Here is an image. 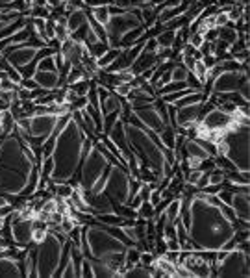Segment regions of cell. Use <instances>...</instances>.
<instances>
[{
  "label": "cell",
  "mask_w": 250,
  "mask_h": 278,
  "mask_svg": "<svg viewBox=\"0 0 250 278\" xmlns=\"http://www.w3.org/2000/svg\"><path fill=\"white\" fill-rule=\"evenodd\" d=\"M234 232V225L223 215L219 206L202 201L200 197L191 199L187 236L197 251H219Z\"/></svg>",
  "instance_id": "cell-1"
},
{
  "label": "cell",
  "mask_w": 250,
  "mask_h": 278,
  "mask_svg": "<svg viewBox=\"0 0 250 278\" xmlns=\"http://www.w3.org/2000/svg\"><path fill=\"white\" fill-rule=\"evenodd\" d=\"M36 163L26 158L19 135H6L0 143V193L21 195Z\"/></svg>",
  "instance_id": "cell-2"
},
{
  "label": "cell",
  "mask_w": 250,
  "mask_h": 278,
  "mask_svg": "<svg viewBox=\"0 0 250 278\" xmlns=\"http://www.w3.org/2000/svg\"><path fill=\"white\" fill-rule=\"evenodd\" d=\"M84 135L82 128L72 119L63 124V128L58 132L54 149H52V160H54V169H52L50 180L54 182H69L78 171V165L84 158Z\"/></svg>",
  "instance_id": "cell-3"
},
{
  "label": "cell",
  "mask_w": 250,
  "mask_h": 278,
  "mask_svg": "<svg viewBox=\"0 0 250 278\" xmlns=\"http://www.w3.org/2000/svg\"><path fill=\"white\" fill-rule=\"evenodd\" d=\"M124 134H126L130 149L137 156L141 165H147L148 169H152L158 176V180H161L165 176L167 178L173 176V165L165 158V149L159 147L158 135L154 132H148L143 126H135L132 123H124Z\"/></svg>",
  "instance_id": "cell-4"
},
{
  "label": "cell",
  "mask_w": 250,
  "mask_h": 278,
  "mask_svg": "<svg viewBox=\"0 0 250 278\" xmlns=\"http://www.w3.org/2000/svg\"><path fill=\"white\" fill-rule=\"evenodd\" d=\"M67 236L62 232L48 230V236L41 243H37V247L32 251L34 256V276H54L58 274L60 263L63 256V245H65Z\"/></svg>",
  "instance_id": "cell-5"
},
{
  "label": "cell",
  "mask_w": 250,
  "mask_h": 278,
  "mask_svg": "<svg viewBox=\"0 0 250 278\" xmlns=\"http://www.w3.org/2000/svg\"><path fill=\"white\" fill-rule=\"evenodd\" d=\"M124 251H126V241L113 236L107 228L97 227V225H89L87 228H84V256L106 262L109 256L121 254Z\"/></svg>",
  "instance_id": "cell-6"
},
{
  "label": "cell",
  "mask_w": 250,
  "mask_h": 278,
  "mask_svg": "<svg viewBox=\"0 0 250 278\" xmlns=\"http://www.w3.org/2000/svg\"><path fill=\"white\" fill-rule=\"evenodd\" d=\"M225 156L232 161L235 171L243 176H248V124L234 123L223 134Z\"/></svg>",
  "instance_id": "cell-7"
},
{
  "label": "cell",
  "mask_w": 250,
  "mask_h": 278,
  "mask_svg": "<svg viewBox=\"0 0 250 278\" xmlns=\"http://www.w3.org/2000/svg\"><path fill=\"white\" fill-rule=\"evenodd\" d=\"M82 160L84 163L80 169V187L84 191H102L104 178L112 165L109 160L95 147V143L91 149L86 150Z\"/></svg>",
  "instance_id": "cell-8"
},
{
  "label": "cell",
  "mask_w": 250,
  "mask_h": 278,
  "mask_svg": "<svg viewBox=\"0 0 250 278\" xmlns=\"http://www.w3.org/2000/svg\"><path fill=\"white\" fill-rule=\"evenodd\" d=\"M130 171L119 163H112L107 169V175L104 178L102 193L112 202L113 208L128 204L130 199Z\"/></svg>",
  "instance_id": "cell-9"
},
{
  "label": "cell",
  "mask_w": 250,
  "mask_h": 278,
  "mask_svg": "<svg viewBox=\"0 0 250 278\" xmlns=\"http://www.w3.org/2000/svg\"><path fill=\"white\" fill-rule=\"evenodd\" d=\"M143 24L141 17H139V10H121L117 13H109V19L104 24L106 30V43L109 48H121V37L126 34L128 30H133L137 26Z\"/></svg>",
  "instance_id": "cell-10"
},
{
  "label": "cell",
  "mask_w": 250,
  "mask_h": 278,
  "mask_svg": "<svg viewBox=\"0 0 250 278\" xmlns=\"http://www.w3.org/2000/svg\"><path fill=\"white\" fill-rule=\"evenodd\" d=\"M237 91L243 98L248 100V71H219L213 76L211 93L225 95V93Z\"/></svg>",
  "instance_id": "cell-11"
},
{
  "label": "cell",
  "mask_w": 250,
  "mask_h": 278,
  "mask_svg": "<svg viewBox=\"0 0 250 278\" xmlns=\"http://www.w3.org/2000/svg\"><path fill=\"white\" fill-rule=\"evenodd\" d=\"M211 274L215 276H246L250 274L248 267V254L234 247L228 251L225 260H220L217 265L211 267Z\"/></svg>",
  "instance_id": "cell-12"
},
{
  "label": "cell",
  "mask_w": 250,
  "mask_h": 278,
  "mask_svg": "<svg viewBox=\"0 0 250 278\" xmlns=\"http://www.w3.org/2000/svg\"><path fill=\"white\" fill-rule=\"evenodd\" d=\"M39 48H41V46L37 45V43L28 39V41H24V43L10 45L4 52H2V56H4L6 62L10 63V65H13L17 71H21V69H24L26 65H30V63L36 62L37 50H39Z\"/></svg>",
  "instance_id": "cell-13"
},
{
  "label": "cell",
  "mask_w": 250,
  "mask_h": 278,
  "mask_svg": "<svg viewBox=\"0 0 250 278\" xmlns=\"http://www.w3.org/2000/svg\"><path fill=\"white\" fill-rule=\"evenodd\" d=\"M133 117L137 119L139 124L143 126L145 130L148 132H154V134L158 135L163 126L167 123L163 121V117L159 115V109L156 106V102L150 104V106H145V108H139V109H133Z\"/></svg>",
  "instance_id": "cell-14"
},
{
  "label": "cell",
  "mask_w": 250,
  "mask_h": 278,
  "mask_svg": "<svg viewBox=\"0 0 250 278\" xmlns=\"http://www.w3.org/2000/svg\"><path fill=\"white\" fill-rule=\"evenodd\" d=\"M206 130H215V132H226V130L235 123L234 117L230 114H225L219 108H211L204 117L200 119Z\"/></svg>",
  "instance_id": "cell-15"
},
{
  "label": "cell",
  "mask_w": 250,
  "mask_h": 278,
  "mask_svg": "<svg viewBox=\"0 0 250 278\" xmlns=\"http://www.w3.org/2000/svg\"><path fill=\"white\" fill-rule=\"evenodd\" d=\"M32 219H21L17 217L15 221L10 223V232H11V239L15 245L19 247H28L32 243Z\"/></svg>",
  "instance_id": "cell-16"
},
{
  "label": "cell",
  "mask_w": 250,
  "mask_h": 278,
  "mask_svg": "<svg viewBox=\"0 0 250 278\" xmlns=\"http://www.w3.org/2000/svg\"><path fill=\"white\" fill-rule=\"evenodd\" d=\"M232 210L235 217L248 223V185H239L232 191Z\"/></svg>",
  "instance_id": "cell-17"
},
{
  "label": "cell",
  "mask_w": 250,
  "mask_h": 278,
  "mask_svg": "<svg viewBox=\"0 0 250 278\" xmlns=\"http://www.w3.org/2000/svg\"><path fill=\"white\" fill-rule=\"evenodd\" d=\"M32 78L36 80V84L41 89H46V91H54L62 86V78H60V72L58 71H39L36 69Z\"/></svg>",
  "instance_id": "cell-18"
},
{
  "label": "cell",
  "mask_w": 250,
  "mask_h": 278,
  "mask_svg": "<svg viewBox=\"0 0 250 278\" xmlns=\"http://www.w3.org/2000/svg\"><path fill=\"white\" fill-rule=\"evenodd\" d=\"M0 276H11V278L22 276L21 265H19V262H17L15 258L0 254Z\"/></svg>",
  "instance_id": "cell-19"
},
{
  "label": "cell",
  "mask_w": 250,
  "mask_h": 278,
  "mask_svg": "<svg viewBox=\"0 0 250 278\" xmlns=\"http://www.w3.org/2000/svg\"><path fill=\"white\" fill-rule=\"evenodd\" d=\"M65 17H67V30H69V36L87 22V13L82 10V8H72L71 11H67Z\"/></svg>",
  "instance_id": "cell-20"
},
{
  "label": "cell",
  "mask_w": 250,
  "mask_h": 278,
  "mask_svg": "<svg viewBox=\"0 0 250 278\" xmlns=\"http://www.w3.org/2000/svg\"><path fill=\"white\" fill-rule=\"evenodd\" d=\"M87 263H89V267L93 271V276H104V278H109V276H115V271H113L106 262L102 260H97V258H89L86 256Z\"/></svg>",
  "instance_id": "cell-21"
},
{
  "label": "cell",
  "mask_w": 250,
  "mask_h": 278,
  "mask_svg": "<svg viewBox=\"0 0 250 278\" xmlns=\"http://www.w3.org/2000/svg\"><path fill=\"white\" fill-rule=\"evenodd\" d=\"M237 39H239V32L235 30L232 22H228V24H225V26H219V37H217V41L225 43V45L230 48Z\"/></svg>",
  "instance_id": "cell-22"
},
{
  "label": "cell",
  "mask_w": 250,
  "mask_h": 278,
  "mask_svg": "<svg viewBox=\"0 0 250 278\" xmlns=\"http://www.w3.org/2000/svg\"><path fill=\"white\" fill-rule=\"evenodd\" d=\"M174 32L173 28H163V30L159 32L158 36L154 37V41H156V46L158 48H173L174 45ZM158 52V50H156Z\"/></svg>",
  "instance_id": "cell-23"
},
{
  "label": "cell",
  "mask_w": 250,
  "mask_h": 278,
  "mask_svg": "<svg viewBox=\"0 0 250 278\" xmlns=\"http://www.w3.org/2000/svg\"><path fill=\"white\" fill-rule=\"evenodd\" d=\"M143 34H145V26L141 24V26H137V28H133V30H128L126 34H124L123 37H121V48H126V46H132V45H135V43L143 37Z\"/></svg>",
  "instance_id": "cell-24"
},
{
  "label": "cell",
  "mask_w": 250,
  "mask_h": 278,
  "mask_svg": "<svg viewBox=\"0 0 250 278\" xmlns=\"http://www.w3.org/2000/svg\"><path fill=\"white\" fill-rule=\"evenodd\" d=\"M180 210H182V204H180V199H173L169 202L167 208L163 210V215L167 219V223H176L180 219Z\"/></svg>",
  "instance_id": "cell-25"
},
{
  "label": "cell",
  "mask_w": 250,
  "mask_h": 278,
  "mask_svg": "<svg viewBox=\"0 0 250 278\" xmlns=\"http://www.w3.org/2000/svg\"><path fill=\"white\" fill-rule=\"evenodd\" d=\"M121 54V48H107L106 52H104L102 56L100 58H97V67L98 69H106L109 63L113 62V60H117V56Z\"/></svg>",
  "instance_id": "cell-26"
},
{
  "label": "cell",
  "mask_w": 250,
  "mask_h": 278,
  "mask_svg": "<svg viewBox=\"0 0 250 278\" xmlns=\"http://www.w3.org/2000/svg\"><path fill=\"white\" fill-rule=\"evenodd\" d=\"M187 67H185L182 62H176L174 63V67L171 69V82H185L187 80Z\"/></svg>",
  "instance_id": "cell-27"
},
{
  "label": "cell",
  "mask_w": 250,
  "mask_h": 278,
  "mask_svg": "<svg viewBox=\"0 0 250 278\" xmlns=\"http://www.w3.org/2000/svg\"><path fill=\"white\" fill-rule=\"evenodd\" d=\"M139 254H141V251L135 247H126V251H124V271L130 267H133V265H137L139 263Z\"/></svg>",
  "instance_id": "cell-28"
},
{
  "label": "cell",
  "mask_w": 250,
  "mask_h": 278,
  "mask_svg": "<svg viewBox=\"0 0 250 278\" xmlns=\"http://www.w3.org/2000/svg\"><path fill=\"white\" fill-rule=\"evenodd\" d=\"M91 10V17L98 24H106L107 19H109V4L107 6H98V8H89Z\"/></svg>",
  "instance_id": "cell-29"
},
{
  "label": "cell",
  "mask_w": 250,
  "mask_h": 278,
  "mask_svg": "<svg viewBox=\"0 0 250 278\" xmlns=\"http://www.w3.org/2000/svg\"><path fill=\"white\" fill-rule=\"evenodd\" d=\"M8 10H19L22 11V15H28V8L24 6L22 0H0V11H8Z\"/></svg>",
  "instance_id": "cell-30"
},
{
  "label": "cell",
  "mask_w": 250,
  "mask_h": 278,
  "mask_svg": "<svg viewBox=\"0 0 250 278\" xmlns=\"http://www.w3.org/2000/svg\"><path fill=\"white\" fill-rule=\"evenodd\" d=\"M208 71L209 69L206 67L204 63H202V60H195V65H193V74L197 76V80H199L202 86L206 84V80H208Z\"/></svg>",
  "instance_id": "cell-31"
},
{
  "label": "cell",
  "mask_w": 250,
  "mask_h": 278,
  "mask_svg": "<svg viewBox=\"0 0 250 278\" xmlns=\"http://www.w3.org/2000/svg\"><path fill=\"white\" fill-rule=\"evenodd\" d=\"M28 15L32 17H37V19H48L52 15V6H32Z\"/></svg>",
  "instance_id": "cell-32"
},
{
  "label": "cell",
  "mask_w": 250,
  "mask_h": 278,
  "mask_svg": "<svg viewBox=\"0 0 250 278\" xmlns=\"http://www.w3.org/2000/svg\"><path fill=\"white\" fill-rule=\"evenodd\" d=\"M135 211H137V219H145V221L154 219V206L148 201L141 202V206H139Z\"/></svg>",
  "instance_id": "cell-33"
},
{
  "label": "cell",
  "mask_w": 250,
  "mask_h": 278,
  "mask_svg": "<svg viewBox=\"0 0 250 278\" xmlns=\"http://www.w3.org/2000/svg\"><path fill=\"white\" fill-rule=\"evenodd\" d=\"M107 48H109V46H107L106 41H97V43H93V45L87 46V52H89V56H93L95 60H97V58L102 56Z\"/></svg>",
  "instance_id": "cell-34"
},
{
  "label": "cell",
  "mask_w": 250,
  "mask_h": 278,
  "mask_svg": "<svg viewBox=\"0 0 250 278\" xmlns=\"http://www.w3.org/2000/svg\"><path fill=\"white\" fill-rule=\"evenodd\" d=\"M91 86H93L91 78H82V80H78L76 84H72L71 89L76 93V95H87V91H89Z\"/></svg>",
  "instance_id": "cell-35"
},
{
  "label": "cell",
  "mask_w": 250,
  "mask_h": 278,
  "mask_svg": "<svg viewBox=\"0 0 250 278\" xmlns=\"http://www.w3.org/2000/svg\"><path fill=\"white\" fill-rule=\"evenodd\" d=\"M74 191V185L67 184V182H56V197H62V199H69Z\"/></svg>",
  "instance_id": "cell-36"
},
{
  "label": "cell",
  "mask_w": 250,
  "mask_h": 278,
  "mask_svg": "<svg viewBox=\"0 0 250 278\" xmlns=\"http://www.w3.org/2000/svg\"><path fill=\"white\" fill-rule=\"evenodd\" d=\"M22 276H34V256H32V251H28V254L24 256V263H22Z\"/></svg>",
  "instance_id": "cell-37"
},
{
  "label": "cell",
  "mask_w": 250,
  "mask_h": 278,
  "mask_svg": "<svg viewBox=\"0 0 250 278\" xmlns=\"http://www.w3.org/2000/svg\"><path fill=\"white\" fill-rule=\"evenodd\" d=\"M185 88H189L187 82H169V84H165L163 88H159L158 93H159V95H163V93L180 91V89H185Z\"/></svg>",
  "instance_id": "cell-38"
},
{
  "label": "cell",
  "mask_w": 250,
  "mask_h": 278,
  "mask_svg": "<svg viewBox=\"0 0 250 278\" xmlns=\"http://www.w3.org/2000/svg\"><path fill=\"white\" fill-rule=\"evenodd\" d=\"M112 91L115 93V95H119L121 98H126L128 95H130V91H132V86H130L128 82H121V84H117Z\"/></svg>",
  "instance_id": "cell-39"
},
{
  "label": "cell",
  "mask_w": 250,
  "mask_h": 278,
  "mask_svg": "<svg viewBox=\"0 0 250 278\" xmlns=\"http://www.w3.org/2000/svg\"><path fill=\"white\" fill-rule=\"evenodd\" d=\"M232 58H234L235 62H248V46H243V48H239V50L232 52Z\"/></svg>",
  "instance_id": "cell-40"
},
{
  "label": "cell",
  "mask_w": 250,
  "mask_h": 278,
  "mask_svg": "<svg viewBox=\"0 0 250 278\" xmlns=\"http://www.w3.org/2000/svg\"><path fill=\"white\" fill-rule=\"evenodd\" d=\"M156 253H158V256L167 253V241H165L163 236H156Z\"/></svg>",
  "instance_id": "cell-41"
},
{
  "label": "cell",
  "mask_w": 250,
  "mask_h": 278,
  "mask_svg": "<svg viewBox=\"0 0 250 278\" xmlns=\"http://www.w3.org/2000/svg\"><path fill=\"white\" fill-rule=\"evenodd\" d=\"M228 15H226V11H217V13H215V26H217V28H219V26H225V24H228Z\"/></svg>",
  "instance_id": "cell-42"
},
{
  "label": "cell",
  "mask_w": 250,
  "mask_h": 278,
  "mask_svg": "<svg viewBox=\"0 0 250 278\" xmlns=\"http://www.w3.org/2000/svg\"><path fill=\"white\" fill-rule=\"evenodd\" d=\"M154 260H156V258H154L152 253H141V254H139V263H141V265L150 267V265L154 263Z\"/></svg>",
  "instance_id": "cell-43"
},
{
  "label": "cell",
  "mask_w": 250,
  "mask_h": 278,
  "mask_svg": "<svg viewBox=\"0 0 250 278\" xmlns=\"http://www.w3.org/2000/svg\"><path fill=\"white\" fill-rule=\"evenodd\" d=\"M19 86H21V88H24V89H28V91H32V89L39 88V86L36 84V80H34V78H22Z\"/></svg>",
  "instance_id": "cell-44"
},
{
  "label": "cell",
  "mask_w": 250,
  "mask_h": 278,
  "mask_svg": "<svg viewBox=\"0 0 250 278\" xmlns=\"http://www.w3.org/2000/svg\"><path fill=\"white\" fill-rule=\"evenodd\" d=\"M113 0H84V4L87 6V8H98V6H107L112 4Z\"/></svg>",
  "instance_id": "cell-45"
},
{
  "label": "cell",
  "mask_w": 250,
  "mask_h": 278,
  "mask_svg": "<svg viewBox=\"0 0 250 278\" xmlns=\"http://www.w3.org/2000/svg\"><path fill=\"white\" fill-rule=\"evenodd\" d=\"M8 202H10V199L0 193V206H4V204H8Z\"/></svg>",
  "instance_id": "cell-46"
},
{
  "label": "cell",
  "mask_w": 250,
  "mask_h": 278,
  "mask_svg": "<svg viewBox=\"0 0 250 278\" xmlns=\"http://www.w3.org/2000/svg\"><path fill=\"white\" fill-rule=\"evenodd\" d=\"M143 2H150V0H143Z\"/></svg>",
  "instance_id": "cell-47"
}]
</instances>
